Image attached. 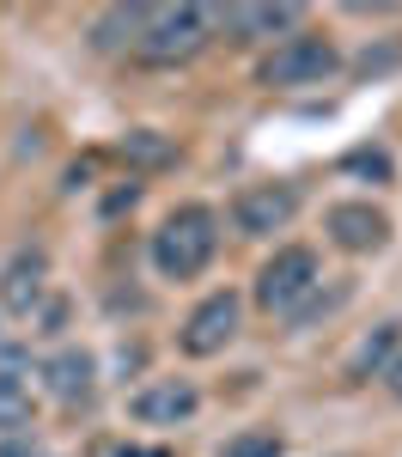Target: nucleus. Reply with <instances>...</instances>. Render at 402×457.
<instances>
[{
	"instance_id": "4",
	"label": "nucleus",
	"mask_w": 402,
	"mask_h": 457,
	"mask_svg": "<svg viewBox=\"0 0 402 457\" xmlns=\"http://www.w3.org/2000/svg\"><path fill=\"white\" fill-rule=\"evenodd\" d=\"M329 73H335V49L324 37H287L262 62V86H324Z\"/></svg>"
},
{
	"instance_id": "17",
	"label": "nucleus",
	"mask_w": 402,
	"mask_h": 457,
	"mask_svg": "<svg viewBox=\"0 0 402 457\" xmlns=\"http://www.w3.org/2000/svg\"><path fill=\"white\" fill-rule=\"evenodd\" d=\"M390 385H397V390H402V360H390Z\"/></svg>"
},
{
	"instance_id": "16",
	"label": "nucleus",
	"mask_w": 402,
	"mask_h": 457,
	"mask_svg": "<svg viewBox=\"0 0 402 457\" xmlns=\"http://www.w3.org/2000/svg\"><path fill=\"white\" fill-rule=\"evenodd\" d=\"M348 165H354V171H372V177H390V159H384V153H354Z\"/></svg>"
},
{
	"instance_id": "15",
	"label": "nucleus",
	"mask_w": 402,
	"mask_h": 457,
	"mask_svg": "<svg viewBox=\"0 0 402 457\" xmlns=\"http://www.w3.org/2000/svg\"><path fill=\"white\" fill-rule=\"evenodd\" d=\"M219 457H281V433H238Z\"/></svg>"
},
{
	"instance_id": "13",
	"label": "nucleus",
	"mask_w": 402,
	"mask_h": 457,
	"mask_svg": "<svg viewBox=\"0 0 402 457\" xmlns=\"http://www.w3.org/2000/svg\"><path fill=\"white\" fill-rule=\"evenodd\" d=\"M122 159H128V165H171V141L152 135V129H135V135L122 141Z\"/></svg>"
},
{
	"instance_id": "5",
	"label": "nucleus",
	"mask_w": 402,
	"mask_h": 457,
	"mask_svg": "<svg viewBox=\"0 0 402 457\" xmlns=\"http://www.w3.org/2000/svg\"><path fill=\"white\" fill-rule=\"evenodd\" d=\"M292 213H299V189L292 183H256V189L238 195L232 220H238L244 238H268V232H287Z\"/></svg>"
},
{
	"instance_id": "3",
	"label": "nucleus",
	"mask_w": 402,
	"mask_h": 457,
	"mask_svg": "<svg viewBox=\"0 0 402 457\" xmlns=\"http://www.w3.org/2000/svg\"><path fill=\"white\" fill-rule=\"evenodd\" d=\"M317 256L305 245H287V250H275L268 262H262V275H256V305L262 312H299L311 293H317Z\"/></svg>"
},
{
	"instance_id": "7",
	"label": "nucleus",
	"mask_w": 402,
	"mask_h": 457,
	"mask_svg": "<svg viewBox=\"0 0 402 457\" xmlns=\"http://www.w3.org/2000/svg\"><path fill=\"white\" fill-rule=\"evenodd\" d=\"M195 385L189 378H159V385H146L141 396H135V421L141 427H177L195 415Z\"/></svg>"
},
{
	"instance_id": "11",
	"label": "nucleus",
	"mask_w": 402,
	"mask_h": 457,
	"mask_svg": "<svg viewBox=\"0 0 402 457\" xmlns=\"http://www.w3.org/2000/svg\"><path fill=\"white\" fill-rule=\"evenodd\" d=\"M49 390H55L62 403H86V396H92V353L62 348L49 360Z\"/></svg>"
},
{
	"instance_id": "10",
	"label": "nucleus",
	"mask_w": 402,
	"mask_h": 457,
	"mask_svg": "<svg viewBox=\"0 0 402 457\" xmlns=\"http://www.w3.org/2000/svg\"><path fill=\"white\" fill-rule=\"evenodd\" d=\"M214 19L232 25L238 37H275V31H292V25L305 19V6H292V0H281V6H226Z\"/></svg>"
},
{
	"instance_id": "18",
	"label": "nucleus",
	"mask_w": 402,
	"mask_h": 457,
	"mask_svg": "<svg viewBox=\"0 0 402 457\" xmlns=\"http://www.w3.org/2000/svg\"><path fill=\"white\" fill-rule=\"evenodd\" d=\"M122 457H171V452H122Z\"/></svg>"
},
{
	"instance_id": "2",
	"label": "nucleus",
	"mask_w": 402,
	"mask_h": 457,
	"mask_svg": "<svg viewBox=\"0 0 402 457\" xmlns=\"http://www.w3.org/2000/svg\"><path fill=\"white\" fill-rule=\"evenodd\" d=\"M214 25V6H146L141 31H135V55L141 62H189Z\"/></svg>"
},
{
	"instance_id": "6",
	"label": "nucleus",
	"mask_w": 402,
	"mask_h": 457,
	"mask_svg": "<svg viewBox=\"0 0 402 457\" xmlns=\"http://www.w3.org/2000/svg\"><path fill=\"white\" fill-rule=\"evenodd\" d=\"M232 336H238V299H232V293H214V299H201V305L189 312L177 342H183V353L208 360V353H219Z\"/></svg>"
},
{
	"instance_id": "8",
	"label": "nucleus",
	"mask_w": 402,
	"mask_h": 457,
	"mask_svg": "<svg viewBox=\"0 0 402 457\" xmlns=\"http://www.w3.org/2000/svg\"><path fill=\"white\" fill-rule=\"evenodd\" d=\"M329 232H335L341 250H378L384 232H390V220L378 208H365V202H341V208H329Z\"/></svg>"
},
{
	"instance_id": "1",
	"label": "nucleus",
	"mask_w": 402,
	"mask_h": 457,
	"mask_svg": "<svg viewBox=\"0 0 402 457\" xmlns=\"http://www.w3.org/2000/svg\"><path fill=\"white\" fill-rule=\"evenodd\" d=\"M219 250V220L208 208H177L159 232H152V269L165 281H189L214 262Z\"/></svg>"
},
{
	"instance_id": "12",
	"label": "nucleus",
	"mask_w": 402,
	"mask_h": 457,
	"mask_svg": "<svg viewBox=\"0 0 402 457\" xmlns=\"http://www.w3.org/2000/svg\"><path fill=\"white\" fill-rule=\"evenodd\" d=\"M390 353H397V323H384V329H372L360 342V353H354V372H390Z\"/></svg>"
},
{
	"instance_id": "9",
	"label": "nucleus",
	"mask_w": 402,
	"mask_h": 457,
	"mask_svg": "<svg viewBox=\"0 0 402 457\" xmlns=\"http://www.w3.org/2000/svg\"><path fill=\"white\" fill-rule=\"evenodd\" d=\"M43 275H49L43 250H19V256L6 262V275H0V299H6V312H31L37 299H43Z\"/></svg>"
},
{
	"instance_id": "14",
	"label": "nucleus",
	"mask_w": 402,
	"mask_h": 457,
	"mask_svg": "<svg viewBox=\"0 0 402 457\" xmlns=\"http://www.w3.org/2000/svg\"><path fill=\"white\" fill-rule=\"evenodd\" d=\"M19 427H31V396L0 378V433H19Z\"/></svg>"
}]
</instances>
